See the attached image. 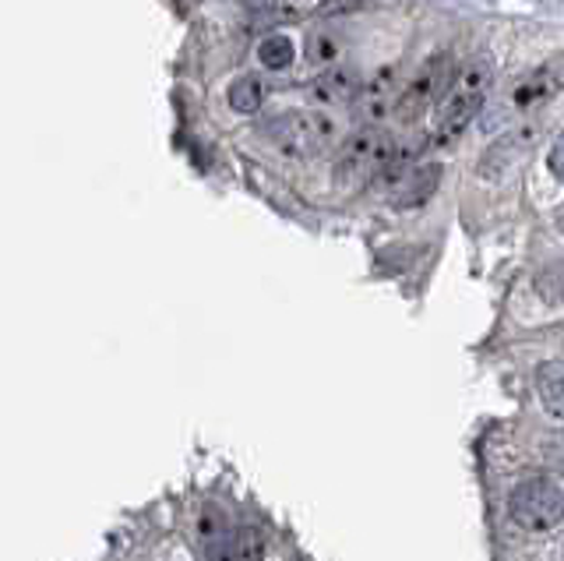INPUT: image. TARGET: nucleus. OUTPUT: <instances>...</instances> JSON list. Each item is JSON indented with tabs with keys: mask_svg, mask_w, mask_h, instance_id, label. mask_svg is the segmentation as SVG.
Here are the masks:
<instances>
[{
	"mask_svg": "<svg viewBox=\"0 0 564 561\" xmlns=\"http://www.w3.org/2000/svg\"><path fill=\"white\" fill-rule=\"evenodd\" d=\"M392 152H395V138L381 131V128H360V131H352L339 155H335V163H332V177L339 187L352 191V187H364L370 181H378L388 160H392Z\"/></svg>",
	"mask_w": 564,
	"mask_h": 561,
	"instance_id": "obj_1",
	"label": "nucleus"
},
{
	"mask_svg": "<svg viewBox=\"0 0 564 561\" xmlns=\"http://www.w3.org/2000/svg\"><path fill=\"white\" fill-rule=\"evenodd\" d=\"M264 131H269L272 142L286 155H293V160H311V155H322L332 149L339 125H335V117H328L325 110H290L269 120Z\"/></svg>",
	"mask_w": 564,
	"mask_h": 561,
	"instance_id": "obj_2",
	"label": "nucleus"
},
{
	"mask_svg": "<svg viewBox=\"0 0 564 561\" xmlns=\"http://www.w3.org/2000/svg\"><path fill=\"white\" fill-rule=\"evenodd\" d=\"M511 522L525 533H543L564 522V487L551 477H529L508 498Z\"/></svg>",
	"mask_w": 564,
	"mask_h": 561,
	"instance_id": "obj_3",
	"label": "nucleus"
},
{
	"mask_svg": "<svg viewBox=\"0 0 564 561\" xmlns=\"http://www.w3.org/2000/svg\"><path fill=\"white\" fill-rule=\"evenodd\" d=\"M452 78H455V72H452V57H448V54H434V57L413 75V82L399 93L395 107H392L395 117L402 120V125H413V120H420V114L427 110L431 103H437L441 96L448 93Z\"/></svg>",
	"mask_w": 564,
	"mask_h": 561,
	"instance_id": "obj_4",
	"label": "nucleus"
},
{
	"mask_svg": "<svg viewBox=\"0 0 564 561\" xmlns=\"http://www.w3.org/2000/svg\"><path fill=\"white\" fill-rule=\"evenodd\" d=\"M484 107V93H469L458 89V85H448V93L437 99V145H452L463 138V131L469 128V120L480 114Z\"/></svg>",
	"mask_w": 564,
	"mask_h": 561,
	"instance_id": "obj_5",
	"label": "nucleus"
},
{
	"mask_svg": "<svg viewBox=\"0 0 564 561\" xmlns=\"http://www.w3.org/2000/svg\"><path fill=\"white\" fill-rule=\"evenodd\" d=\"M561 89H564V57H554L540 64L536 72H529L516 89H511V107L525 114L533 107H543V103L554 99Z\"/></svg>",
	"mask_w": 564,
	"mask_h": 561,
	"instance_id": "obj_6",
	"label": "nucleus"
},
{
	"mask_svg": "<svg viewBox=\"0 0 564 561\" xmlns=\"http://www.w3.org/2000/svg\"><path fill=\"white\" fill-rule=\"evenodd\" d=\"M441 181V166L437 163H427V166H410L395 173V177L381 181V187L388 191V198H392L395 205H420L427 202L434 195V187Z\"/></svg>",
	"mask_w": 564,
	"mask_h": 561,
	"instance_id": "obj_7",
	"label": "nucleus"
},
{
	"mask_svg": "<svg viewBox=\"0 0 564 561\" xmlns=\"http://www.w3.org/2000/svg\"><path fill=\"white\" fill-rule=\"evenodd\" d=\"M402 93V82H399V67H381V72L370 75L360 93H357V103H360V114L367 120H384V114L395 107V99Z\"/></svg>",
	"mask_w": 564,
	"mask_h": 561,
	"instance_id": "obj_8",
	"label": "nucleus"
},
{
	"mask_svg": "<svg viewBox=\"0 0 564 561\" xmlns=\"http://www.w3.org/2000/svg\"><path fill=\"white\" fill-rule=\"evenodd\" d=\"M360 75L352 72V67H335L328 64V72L325 75H317L311 82V103H317V107H343V103H352L360 93Z\"/></svg>",
	"mask_w": 564,
	"mask_h": 561,
	"instance_id": "obj_9",
	"label": "nucleus"
},
{
	"mask_svg": "<svg viewBox=\"0 0 564 561\" xmlns=\"http://www.w3.org/2000/svg\"><path fill=\"white\" fill-rule=\"evenodd\" d=\"M540 134H543L540 125H525L516 134L501 138V142L484 155V173H490V177H494V173H505L508 166H516L519 160H525V152L540 142Z\"/></svg>",
	"mask_w": 564,
	"mask_h": 561,
	"instance_id": "obj_10",
	"label": "nucleus"
},
{
	"mask_svg": "<svg viewBox=\"0 0 564 561\" xmlns=\"http://www.w3.org/2000/svg\"><path fill=\"white\" fill-rule=\"evenodd\" d=\"M536 392L543 410L564 420V360H543L536 367Z\"/></svg>",
	"mask_w": 564,
	"mask_h": 561,
	"instance_id": "obj_11",
	"label": "nucleus"
},
{
	"mask_svg": "<svg viewBox=\"0 0 564 561\" xmlns=\"http://www.w3.org/2000/svg\"><path fill=\"white\" fill-rule=\"evenodd\" d=\"M226 99L237 114H258L264 103V82L258 75H240L234 85H229Z\"/></svg>",
	"mask_w": 564,
	"mask_h": 561,
	"instance_id": "obj_12",
	"label": "nucleus"
},
{
	"mask_svg": "<svg viewBox=\"0 0 564 561\" xmlns=\"http://www.w3.org/2000/svg\"><path fill=\"white\" fill-rule=\"evenodd\" d=\"M343 50H346V40L335 29H314L307 36V61L311 64L328 67V64H335L343 57Z\"/></svg>",
	"mask_w": 564,
	"mask_h": 561,
	"instance_id": "obj_13",
	"label": "nucleus"
},
{
	"mask_svg": "<svg viewBox=\"0 0 564 561\" xmlns=\"http://www.w3.org/2000/svg\"><path fill=\"white\" fill-rule=\"evenodd\" d=\"M258 61L269 67V72H282V67L293 64V43L286 36H269L258 46Z\"/></svg>",
	"mask_w": 564,
	"mask_h": 561,
	"instance_id": "obj_14",
	"label": "nucleus"
},
{
	"mask_svg": "<svg viewBox=\"0 0 564 561\" xmlns=\"http://www.w3.org/2000/svg\"><path fill=\"white\" fill-rule=\"evenodd\" d=\"M536 293H540L543 304H554V308L564 304V261L561 266H546L536 276Z\"/></svg>",
	"mask_w": 564,
	"mask_h": 561,
	"instance_id": "obj_15",
	"label": "nucleus"
},
{
	"mask_svg": "<svg viewBox=\"0 0 564 561\" xmlns=\"http://www.w3.org/2000/svg\"><path fill=\"white\" fill-rule=\"evenodd\" d=\"M198 533H202V543H205V548H216V543H223V540L234 537V533H229V526H226V519H223L219 508H205V513H202V522H198Z\"/></svg>",
	"mask_w": 564,
	"mask_h": 561,
	"instance_id": "obj_16",
	"label": "nucleus"
},
{
	"mask_svg": "<svg viewBox=\"0 0 564 561\" xmlns=\"http://www.w3.org/2000/svg\"><path fill=\"white\" fill-rule=\"evenodd\" d=\"M234 548L240 554V561H261L264 558V537L254 526H243V530L234 533Z\"/></svg>",
	"mask_w": 564,
	"mask_h": 561,
	"instance_id": "obj_17",
	"label": "nucleus"
},
{
	"mask_svg": "<svg viewBox=\"0 0 564 561\" xmlns=\"http://www.w3.org/2000/svg\"><path fill=\"white\" fill-rule=\"evenodd\" d=\"M546 166H551V173L564 184V131L551 142V152H546Z\"/></svg>",
	"mask_w": 564,
	"mask_h": 561,
	"instance_id": "obj_18",
	"label": "nucleus"
},
{
	"mask_svg": "<svg viewBox=\"0 0 564 561\" xmlns=\"http://www.w3.org/2000/svg\"><path fill=\"white\" fill-rule=\"evenodd\" d=\"M208 561H240L237 548H234V537L216 543V548H208Z\"/></svg>",
	"mask_w": 564,
	"mask_h": 561,
	"instance_id": "obj_19",
	"label": "nucleus"
},
{
	"mask_svg": "<svg viewBox=\"0 0 564 561\" xmlns=\"http://www.w3.org/2000/svg\"><path fill=\"white\" fill-rule=\"evenodd\" d=\"M367 0H325L322 4V14H343V11H357L364 8Z\"/></svg>",
	"mask_w": 564,
	"mask_h": 561,
	"instance_id": "obj_20",
	"label": "nucleus"
},
{
	"mask_svg": "<svg viewBox=\"0 0 564 561\" xmlns=\"http://www.w3.org/2000/svg\"><path fill=\"white\" fill-rule=\"evenodd\" d=\"M557 226H561V230H564V205L557 208Z\"/></svg>",
	"mask_w": 564,
	"mask_h": 561,
	"instance_id": "obj_21",
	"label": "nucleus"
}]
</instances>
